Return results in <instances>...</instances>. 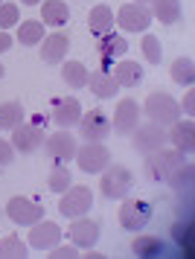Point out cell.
<instances>
[{
    "instance_id": "6da1fadb",
    "label": "cell",
    "mask_w": 195,
    "mask_h": 259,
    "mask_svg": "<svg viewBox=\"0 0 195 259\" xmlns=\"http://www.w3.org/2000/svg\"><path fill=\"white\" fill-rule=\"evenodd\" d=\"M146 175L151 181H163V184H169V187H184L192 181V166L186 163L184 152H158L149 154V160H146Z\"/></svg>"
},
{
    "instance_id": "7a4b0ae2",
    "label": "cell",
    "mask_w": 195,
    "mask_h": 259,
    "mask_svg": "<svg viewBox=\"0 0 195 259\" xmlns=\"http://www.w3.org/2000/svg\"><path fill=\"white\" fill-rule=\"evenodd\" d=\"M143 111H146V117H149L154 125H172L175 119L181 117V105H178L169 94H163V91L149 94Z\"/></svg>"
},
{
    "instance_id": "3957f363",
    "label": "cell",
    "mask_w": 195,
    "mask_h": 259,
    "mask_svg": "<svg viewBox=\"0 0 195 259\" xmlns=\"http://www.w3.org/2000/svg\"><path fill=\"white\" fill-rule=\"evenodd\" d=\"M134 187V175L128 172L126 166H105L102 169V181H99V189H102L105 198H126Z\"/></svg>"
},
{
    "instance_id": "277c9868",
    "label": "cell",
    "mask_w": 195,
    "mask_h": 259,
    "mask_svg": "<svg viewBox=\"0 0 195 259\" xmlns=\"http://www.w3.org/2000/svg\"><path fill=\"white\" fill-rule=\"evenodd\" d=\"M149 222H151V204L149 201H143V198H126L123 201V207H120V227H123V230L137 233V230H143Z\"/></svg>"
},
{
    "instance_id": "5b68a950",
    "label": "cell",
    "mask_w": 195,
    "mask_h": 259,
    "mask_svg": "<svg viewBox=\"0 0 195 259\" xmlns=\"http://www.w3.org/2000/svg\"><path fill=\"white\" fill-rule=\"evenodd\" d=\"M91 207H93V192L88 187H67L61 192V201H58V212L67 215V219L88 215Z\"/></svg>"
},
{
    "instance_id": "8992f818",
    "label": "cell",
    "mask_w": 195,
    "mask_h": 259,
    "mask_svg": "<svg viewBox=\"0 0 195 259\" xmlns=\"http://www.w3.org/2000/svg\"><path fill=\"white\" fill-rule=\"evenodd\" d=\"M6 215H9L15 224H21V227H32L35 222L44 219V207L35 204L32 198L15 195V198H9V204H6Z\"/></svg>"
},
{
    "instance_id": "52a82bcc",
    "label": "cell",
    "mask_w": 195,
    "mask_h": 259,
    "mask_svg": "<svg viewBox=\"0 0 195 259\" xmlns=\"http://www.w3.org/2000/svg\"><path fill=\"white\" fill-rule=\"evenodd\" d=\"M76 163H79L82 172L93 175V172H102L105 166L111 163V152L102 143H88V146L76 149Z\"/></svg>"
},
{
    "instance_id": "ba28073f",
    "label": "cell",
    "mask_w": 195,
    "mask_h": 259,
    "mask_svg": "<svg viewBox=\"0 0 195 259\" xmlns=\"http://www.w3.org/2000/svg\"><path fill=\"white\" fill-rule=\"evenodd\" d=\"M116 24L123 26L126 32H146L151 24V12L143 3H126L116 12Z\"/></svg>"
},
{
    "instance_id": "9c48e42d",
    "label": "cell",
    "mask_w": 195,
    "mask_h": 259,
    "mask_svg": "<svg viewBox=\"0 0 195 259\" xmlns=\"http://www.w3.org/2000/svg\"><path fill=\"white\" fill-rule=\"evenodd\" d=\"M79 128H82V137L88 143H99L105 140L108 134H111V119H108V114L105 111H91V114H82L79 119Z\"/></svg>"
},
{
    "instance_id": "30bf717a",
    "label": "cell",
    "mask_w": 195,
    "mask_h": 259,
    "mask_svg": "<svg viewBox=\"0 0 195 259\" xmlns=\"http://www.w3.org/2000/svg\"><path fill=\"white\" fill-rule=\"evenodd\" d=\"M131 134H134V140L131 143H134V149H137L140 154L158 152V149H163V143H166L163 125H154V122H149V125H137Z\"/></svg>"
},
{
    "instance_id": "8fae6325",
    "label": "cell",
    "mask_w": 195,
    "mask_h": 259,
    "mask_svg": "<svg viewBox=\"0 0 195 259\" xmlns=\"http://www.w3.org/2000/svg\"><path fill=\"white\" fill-rule=\"evenodd\" d=\"M76 137L70 134V128H61L56 131L53 137H47V154L56 160V163H64V160H70V157H76Z\"/></svg>"
},
{
    "instance_id": "7c38bea8",
    "label": "cell",
    "mask_w": 195,
    "mask_h": 259,
    "mask_svg": "<svg viewBox=\"0 0 195 259\" xmlns=\"http://www.w3.org/2000/svg\"><path fill=\"white\" fill-rule=\"evenodd\" d=\"M140 125V108L134 99H120V105H116L114 111V122H111V128L116 131V134H131V131Z\"/></svg>"
},
{
    "instance_id": "4fadbf2b",
    "label": "cell",
    "mask_w": 195,
    "mask_h": 259,
    "mask_svg": "<svg viewBox=\"0 0 195 259\" xmlns=\"http://www.w3.org/2000/svg\"><path fill=\"white\" fill-rule=\"evenodd\" d=\"M67 236L76 247H88V250H91V247L99 242V224L91 222V219H85V215H79V219H73Z\"/></svg>"
},
{
    "instance_id": "5bb4252c",
    "label": "cell",
    "mask_w": 195,
    "mask_h": 259,
    "mask_svg": "<svg viewBox=\"0 0 195 259\" xmlns=\"http://www.w3.org/2000/svg\"><path fill=\"white\" fill-rule=\"evenodd\" d=\"M50 117L56 119L58 128H73V125H79L82 119V105L76 96H64V99H56V105H53V114Z\"/></svg>"
},
{
    "instance_id": "9a60e30c",
    "label": "cell",
    "mask_w": 195,
    "mask_h": 259,
    "mask_svg": "<svg viewBox=\"0 0 195 259\" xmlns=\"http://www.w3.org/2000/svg\"><path fill=\"white\" fill-rule=\"evenodd\" d=\"M61 242V227L56 222H35L29 230V245L38 250H53Z\"/></svg>"
},
{
    "instance_id": "2e32d148",
    "label": "cell",
    "mask_w": 195,
    "mask_h": 259,
    "mask_svg": "<svg viewBox=\"0 0 195 259\" xmlns=\"http://www.w3.org/2000/svg\"><path fill=\"white\" fill-rule=\"evenodd\" d=\"M44 143V131L38 128V125H18V128H12V146L18 149V152H23V154H29V152H35L38 146Z\"/></svg>"
},
{
    "instance_id": "e0dca14e",
    "label": "cell",
    "mask_w": 195,
    "mask_h": 259,
    "mask_svg": "<svg viewBox=\"0 0 195 259\" xmlns=\"http://www.w3.org/2000/svg\"><path fill=\"white\" fill-rule=\"evenodd\" d=\"M70 50V38L64 32H53V35L44 38V47H41V61L44 64H58V61H64Z\"/></svg>"
},
{
    "instance_id": "ac0fdd59",
    "label": "cell",
    "mask_w": 195,
    "mask_h": 259,
    "mask_svg": "<svg viewBox=\"0 0 195 259\" xmlns=\"http://www.w3.org/2000/svg\"><path fill=\"white\" fill-rule=\"evenodd\" d=\"M166 140H172L178 152L189 154L195 149V125H192V119H184V122H181V119H175L172 131H169V137H166Z\"/></svg>"
},
{
    "instance_id": "d6986e66",
    "label": "cell",
    "mask_w": 195,
    "mask_h": 259,
    "mask_svg": "<svg viewBox=\"0 0 195 259\" xmlns=\"http://www.w3.org/2000/svg\"><path fill=\"white\" fill-rule=\"evenodd\" d=\"M114 79L120 88H137L143 82V67L137 61H120L114 67Z\"/></svg>"
},
{
    "instance_id": "ffe728a7",
    "label": "cell",
    "mask_w": 195,
    "mask_h": 259,
    "mask_svg": "<svg viewBox=\"0 0 195 259\" xmlns=\"http://www.w3.org/2000/svg\"><path fill=\"white\" fill-rule=\"evenodd\" d=\"M96 47H99V59H102V64H108L114 56H126L128 44H126V38L114 35V32H105V35H99V44H96Z\"/></svg>"
},
{
    "instance_id": "44dd1931",
    "label": "cell",
    "mask_w": 195,
    "mask_h": 259,
    "mask_svg": "<svg viewBox=\"0 0 195 259\" xmlns=\"http://www.w3.org/2000/svg\"><path fill=\"white\" fill-rule=\"evenodd\" d=\"M88 26H91L93 35H105V32H111V26H114V12H111V6H93L91 15H88Z\"/></svg>"
},
{
    "instance_id": "7402d4cb",
    "label": "cell",
    "mask_w": 195,
    "mask_h": 259,
    "mask_svg": "<svg viewBox=\"0 0 195 259\" xmlns=\"http://www.w3.org/2000/svg\"><path fill=\"white\" fill-rule=\"evenodd\" d=\"M88 82H91V91L99 99H111V96L120 91V84H116V79L111 76V73H105V70H96L88 76Z\"/></svg>"
},
{
    "instance_id": "603a6c76",
    "label": "cell",
    "mask_w": 195,
    "mask_h": 259,
    "mask_svg": "<svg viewBox=\"0 0 195 259\" xmlns=\"http://www.w3.org/2000/svg\"><path fill=\"white\" fill-rule=\"evenodd\" d=\"M67 18H70V9L64 0H44V24L61 26L67 24Z\"/></svg>"
},
{
    "instance_id": "cb8c5ba5",
    "label": "cell",
    "mask_w": 195,
    "mask_h": 259,
    "mask_svg": "<svg viewBox=\"0 0 195 259\" xmlns=\"http://www.w3.org/2000/svg\"><path fill=\"white\" fill-rule=\"evenodd\" d=\"M18 41H21L23 47L41 44V41H44V24H41V21H23V24L18 26Z\"/></svg>"
},
{
    "instance_id": "d4e9b609",
    "label": "cell",
    "mask_w": 195,
    "mask_h": 259,
    "mask_svg": "<svg viewBox=\"0 0 195 259\" xmlns=\"http://www.w3.org/2000/svg\"><path fill=\"white\" fill-rule=\"evenodd\" d=\"M61 79H64L67 88H85L88 84V67L82 61H67L61 67Z\"/></svg>"
},
{
    "instance_id": "484cf974",
    "label": "cell",
    "mask_w": 195,
    "mask_h": 259,
    "mask_svg": "<svg viewBox=\"0 0 195 259\" xmlns=\"http://www.w3.org/2000/svg\"><path fill=\"white\" fill-rule=\"evenodd\" d=\"M154 18L161 24H178L181 21V0H154Z\"/></svg>"
},
{
    "instance_id": "4316f807",
    "label": "cell",
    "mask_w": 195,
    "mask_h": 259,
    "mask_svg": "<svg viewBox=\"0 0 195 259\" xmlns=\"http://www.w3.org/2000/svg\"><path fill=\"white\" fill-rule=\"evenodd\" d=\"M131 250H134L137 256H161L163 242L158 239V236H137V239L131 242Z\"/></svg>"
},
{
    "instance_id": "83f0119b",
    "label": "cell",
    "mask_w": 195,
    "mask_h": 259,
    "mask_svg": "<svg viewBox=\"0 0 195 259\" xmlns=\"http://www.w3.org/2000/svg\"><path fill=\"white\" fill-rule=\"evenodd\" d=\"M23 122V108L21 102H3L0 105V128H18Z\"/></svg>"
},
{
    "instance_id": "f1b7e54d",
    "label": "cell",
    "mask_w": 195,
    "mask_h": 259,
    "mask_svg": "<svg viewBox=\"0 0 195 259\" xmlns=\"http://www.w3.org/2000/svg\"><path fill=\"white\" fill-rule=\"evenodd\" d=\"M172 79L178 84H189L195 82V64H192V59H175L172 61Z\"/></svg>"
},
{
    "instance_id": "f546056e",
    "label": "cell",
    "mask_w": 195,
    "mask_h": 259,
    "mask_svg": "<svg viewBox=\"0 0 195 259\" xmlns=\"http://www.w3.org/2000/svg\"><path fill=\"white\" fill-rule=\"evenodd\" d=\"M0 256H6V259H21V256H26V245H23L18 236H6V239L0 242Z\"/></svg>"
},
{
    "instance_id": "4dcf8cb0",
    "label": "cell",
    "mask_w": 195,
    "mask_h": 259,
    "mask_svg": "<svg viewBox=\"0 0 195 259\" xmlns=\"http://www.w3.org/2000/svg\"><path fill=\"white\" fill-rule=\"evenodd\" d=\"M47 187L53 189V192H58V195H61V192L70 187V172L64 169V166H56V169L50 172V181H47Z\"/></svg>"
},
{
    "instance_id": "1f68e13d",
    "label": "cell",
    "mask_w": 195,
    "mask_h": 259,
    "mask_svg": "<svg viewBox=\"0 0 195 259\" xmlns=\"http://www.w3.org/2000/svg\"><path fill=\"white\" fill-rule=\"evenodd\" d=\"M143 56H146V61H151V64H161L163 47L154 35H143Z\"/></svg>"
},
{
    "instance_id": "d6a6232c",
    "label": "cell",
    "mask_w": 195,
    "mask_h": 259,
    "mask_svg": "<svg viewBox=\"0 0 195 259\" xmlns=\"http://www.w3.org/2000/svg\"><path fill=\"white\" fill-rule=\"evenodd\" d=\"M15 24H21L18 21V6L15 3H0V29H9Z\"/></svg>"
},
{
    "instance_id": "836d02e7",
    "label": "cell",
    "mask_w": 195,
    "mask_h": 259,
    "mask_svg": "<svg viewBox=\"0 0 195 259\" xmlns=\"http://www.w3.org/2000/svg\"><path fill=\"white\" fill-rule=\"evenodd\" d=\"M73 256H79L76 253V245H56L53 247V259H73Z\"/></svg>"
},
{
    "instance_id": "e575fe53",
    "label": "cell",
    "mask_w": 195,
    "mask_h": 259,
    "mask_svg": "<svg viewBox=\"0 0 195 259\" xmlns=\"http://www.w3.org/2000/svg\"><path fill=\"white\" fill-rule=\"evenodd\" d=\"M12 157H15V146L9 140H0V166L12 163Z\"/></svg>"
},
{
    "instance_id": "d590c367",
    "label": "cell",
    "mask_w": 195,
    "mask_h": 259,
    "mask_svg": "<svg viewBox=\"0 0 195 259\" xmlns=\"http://www.w3.org/2000/svg\"><path fill=\"white\" fill-rule=\"evenodd\" d=\"M6 50H12V35L6 29H0V53H6Z\"/></svg>"
},
{
    "instance_id": "8d00e7d4",
    "label": "cell",
    "mask_w": 195,
    "mask_h": 259,
    "mask_svg": "<svg viewBox=\"0 0 195 259\" xmlns=\"http://www.w3.org/2000/svg\"><path fill=\"white\" fill-rule=\"evenodd\" d=\"M184 111L192 117V111H195V96L192 94H186V99H184Z\"/></svg>"
},
{
    "instance_id": "74e56055",
    "label": "cell",
    "mask_w": 195,
    "mask_h": 259,
    "mask_svg": "<svg viewBox=\"0 0 195 259\" xmlns=\"http://www.w3.org/2000/svg\"><path fill=\"white\" fill-rule=\"evenodd\" d=\"M21 3H26V6H35V3H41V0H21Z\"/></svg>"
},
{
    "instance_id": "f35d334b",
    "label": "cell",
    "mask_w": 195,
    "mask_h": 259,
    "mask_svg": "<svg viewBox=\"0 0 195 259\" xmlns=\"http://www.w3.org/2000/svg\"><path fill=\"white\" fill-rule=\"evenodd\" d=\"M3 73H6V67H3V64H0V79H3Z\"/></svg>"
},
{
    "instance_id": "ab89813d",
    "label": "cell",
    "mask_w": 195,
    "mask_h": 259,
    "mask_svg": "<svg viewBox=\"0 0 195 259\" xmlns=\"http://www.w3.org/2000/svg\"><path fill=\"white\" fill-rule=\"evenodd\" d=\"M137 3H146V0H137Z\"/></svg>"
}]
</instances>
